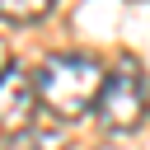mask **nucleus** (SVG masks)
Instances as JSON below:
<instances>
[{"label":"nucleus","instance_id":"5","mask_svg":"<svg viewBox=\"0 0 150 150\" xmlns=\"http://www.w3.org/2000/svg\"><path fill=\"white\" fill-rule=\"evenodd\" d=\"M47 14H52L47 0H0V19H9V23H38Z\"/></svg>","mask_w":150,"mask_h":150},{"label":"nucleus","instance_id":"1","mask_svg":"<svg viewBox=\"0 0 150 150\" xmlns=\"http://www.w3.org/2000/svg\"><path fill=\"white\" fill-rule=\"evenodd\" d=\"M108 70L98 56L89 52H56L38 66L33 84H38V103L47 112H56L61 122H75L84 117L94 103H98V89H103Z\"/></svg>","mask_w":150,"mask_h":150},{"label":"nucleus","instance_id":"6","mask_svg":"<svg viewBox=\"0 0 150 150\" xmlns=\"http://www.w3.org/2000/svg\"><path fill=\"white\" fill-rule=\"evenodd\" d=\"M9 70V52H5V42H0V75Z\"/></svg>","mask_w":150,"mask_h":150},{"label":"nucleus","instance_id":"4","mask_svg":"<svg viewBox=\"0 0 150 150\" xmlns=\"http://www.w3.org/2000/svg\"><path fill=\"white\" fill-rule=\"evenodd\" d=\"M5 150H70V141H66V131L61 127H28V131H19V136H9V145Z\"/></svg>","mask_w":150,"mask_h":150},{"label":"nucleus","instance_id":"3","mask_svg":"<svg viewBox=\"0 0 150 150\" xmlns=\"http://www.w3.org/2000/svg\"><path fill=\"white\" fill-rule=\"evenodd\" d=\"M33 112H38V84L28 70L9 66L0 75V131L5 136H19L33 127Z\"/></svg>","mask_w":150,"mask_h":150},{"label":"nucleus","instance_id":"2","mask_svg":"<svg viewBox=\"0 0 150 150\" xmlns=\"http://www.w3.org/2000/svg\"><path fill=\"white\" fill-rule=\"evenodd\" d=\"M94 117L108 131H136L150 117V80H145L136 56H122L108 70V80L98 89V103H94Z\"/></svg>","mask_w":150,"mask_h":150}]
</instances>
